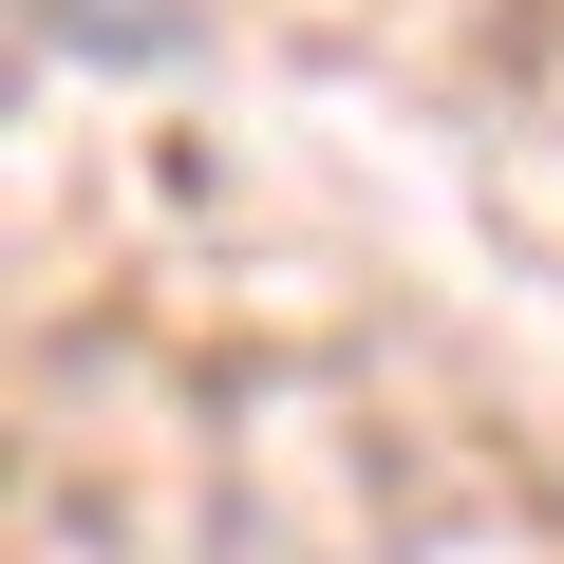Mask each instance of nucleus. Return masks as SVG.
Wrapping results in <instances>:
<instances>
[{
	"label": "nucleus",
	"instance_id": "f257e3e1",
	"mask_svg": "<svg viewBox=\"0 0 564 564\" xmlns=\"http://www.w3.org/2000/svg\"><path fill=\"white\" fill-rule=\"evenodd\" d=\"M39 39H76V57H188L170 0H39Z\"/></svg>",
	"mask_w": 564,
	"mask_h": 564
}]
</instances>
